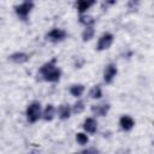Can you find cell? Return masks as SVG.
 Wrapping results in <instances>:
<instances>
[{
    "mask_svg": "<svg viewBox=\"0 0 154 154\" xmlns=\"http://www.w3.org/2000/svg\"><path fill=\"white\" fill-rule=\"evenodd\" d=\"M57 58H52L51 60L46 61L38 67L37 75L41 77L42 81L48 83H58L61 78V70L58 66Z\"/></svg>",
    "mask_w": 154,
    "mask_h": 154,
    "instance_id": "6da1fadb",
    "label": "cell"
},
{
    "mask_svg": "<svg viewBox=\"0 0 154 154\" xmlns=\"http://www.w3.org/2000/svg\"><path fill=\"white\" fill-rule=\"evenodd\" d=\"M42 111L43 109H42L40 101H37V100L31 101L26 106V109H25V118H26L28 123H30V124L37 123L42 118Z\"/></svg>",
    "mask_w": 154,
    "mask_h": 154,
    "instance_id": "7a4b0ae2",
    "label": "cell"
},
{
    "mask_svg": "<svg viewBox=\"0 0 154 154\" xmlns=\"http://www.w3.org/2000/svg\"><path fill=\"white\" fill-rule=\"evenodd\" d=\"M13 10H14L16 16H17L20 20L25 22V20H28V18H29L31 11L34 10V1H32V0H24L22 4L14 6Z\"/></svg>",
    "mask_w": 154,
    "mask_h": 154,
    "instance_id": "3957f363",
    "label": "cell"
},
{
    "mask_svg": "<svg viewBox=\"0 0 154 154\" xmlns=\"http://www.w3.org/2000/svg\"><path fill=\"white\" fill-rule=\"evenodd\" d=\"M66 37H67V32L61 28H53L45 35L46 41H48L51 43H59V42L64 41Z\"/></svg>",
    "mask_w": 154,
    "mask_h": 154,
    "instance_id": "277c9868",
    "label": "cell"
},
{
    "mask_svg": "<svg viewBox=\"0 0 154 154\" xmlns=\"http://www.w3.org/2000/svg\"><path fill=\"white\" fill-rule=\"evenodd\" d=\"M113 41H114V36L113 34L111 32H103L99 40H97V43H96V51L97 52H102V51H107L112 45H113Z\"/></svg>",
    "mask_w": 154,
    "mask_h": 154,
    "instance_id": "5b68a950",
    "label": "cell"
},
{
    "mask_svg": "<svg viewBox=\"0 0 154 154\" xmlns=\"http://www.w3.org/2000/svg\"><path fill=\"white\" fill-rule=\"evenodd\" d=\"M118 75V67L114 63H109L105 66L103 69V73H102V79H103V83L106 84H111L113 83L114 78L117 77Z\"/></svg>",
    "mask_w": 154,
    "mask_h": 154,
    "instance_id": "8992f818",
    "label": "cell"
},
{
    "mask_svg": "<svg viewBox=\"0 0 154 154\" xmlns=\"http://www.w3.org/2000/svg\"><path fill=\"white\" fill-rule=\"evenodd\" d=\"M109 109H111V105L108 102H101V103H95L90 106V111L95 117H106Z\"/></svg>",
    "mask_w": 154,
    "mask_h": 154,
    "instance_id": "52a82bcc",
    "label": "cell"
},
{
    "mask_svg": "<svg viewBox=\"0 0 154 154\" xmlns=\"http://www.w3.org/2000/svg\"><path fill=\"white\" fill-rule=\"evenodd\" d=\"M119 128L123 130V131H131L134 128H135V119L129 116V114H123L120 118H119Z\"/></svg>",
    "mask_w": 154,
    "mask_h": 154,
    "instance_id": "ba28073f",
    "label": "cell"
},
{
    "mask_svg": "<svg viewBox=\"0 0 154 154\" xmlns=\"http://www.w3.org/2000/svg\"><path fill=\"white\" fill-rule=\"evenodd\" d=\"M29 59H30V54H28L25 52H14V53L8 55V60L13 64H17V65L25 64L29 61Z\"/></svg>",
    "mask_w": 154,
    "mask_h": 154,
    "instance_id": "9c48e42d",
    "label": "cell"
},
{
    "mask_svg": "<svg viewBox=\"0 0 154 154\" xmlns=\"http://www.w3.org/2000/svg\"><path fill=\"white\" fill-rule=\"evenodd\" d=\"M82 128L88 135H94L97 131V120L94 117H88L84 119Z\"/></svg>",
    "mask_w": 154,
    "mask_h": 154,
    "instance_id": "30bf717a",
    "label": "cell"
},
{
    "mask_svg": "<svg viewBox=\"0 0 154 154\" xmlns=\"http://www.w3.org/2000/svg\"><path fill=\"white\" fill-rule=\"evenodd\" d=\"M71 113H72V106H70L69 103H61L57 108V114L60 120H67L71 117Z\"/></svg>",
    "mask_w": 154,
    "mask_h": 154,
    "instance_id": "8fae6325",
    "label": "cell"
},
{
    "mask_svg": "<svg viewBox=\"0 0 154 154\" xmlns=\"http://www.w3.org/2000/svg\"><path fill=\"white\" fill-rule=\"evenodd\" d=\"M97 2V0H76V8H77V12L79 14H83V13H87V11L93 7L95 4Z\"/></svg>",
    "mask_w": 154,
    "mask_h": 154,
    "instance_id": "7c38bea8",
    "label": "cell"
},
{
    "mask_svg": "<svg viewBox=\"0 0 154 154\" xmlns=\"http://www.w3.org/2000/svg\"><path fill=\"white\" fill-rule=\"evenodd\" d=\"M57 116V108L53 103H48L42 111V119L45 122H52Z\"/></svg>",
    "mask_w": 154,
    "mask_h": 154,
    "instance_id": "4fadbf2b",
    "label": "cell"
},
{
    "mask_svg": "<svg viewBox=\"0 0 154 154\" xmlns=\"http://www.w3.org/2000/svg\"><path fill=\"white\" fill-rule=\"evenodd\" d=\"M84 91H85V87H84V84H81V83H75V84L70 85V88H69L70 95L76 99H79L84 94Z\"/></svg>",
    "mask_w": 154,
    "mask_h": 154,
    "instance_id": "5bb4252c",
    "label": "cell"
},
{
    "mask_svg": "<svg viewBox=\"0 0 154 154\" xmlns=\"http://www.w3.org/2000/svg\"><path fill=\"white\" fill-rule=\"evenodd\" d=\"M94 36H95V28H94V25L84 26V29H83V31H82V35H81L82 41H83V42H88V41H90L91 38H94Z\"/></svg>",
    "mask_w": 154,
    "mask_h": 154,
    "instance_id": "9a60e30c",
    "label": "cell"
},
{
    "mask_svg": "<svg viewBox=\"0 0 154 154\" xmlns=\"http://www.w3.org/2000/svg\"><path fill=\"white\" fill-rule=\"evenodd\" d=\"M88 96L93 100H100L102 97V88L100 84H95L89 89Z\"/></svg>",
    "mask_w": 154,
    "mask_h": 154,
    "instance_id": "2e32d148",
    "label": "cell"
},
{
    "mask_svg": "<svg viewBox=\"0 0 154 154\" xmlns=\"http://www.w3.org/2000/svg\"><path fill=\"white\" fill-rule=\"evenodd\" d=\"M78 22L79 24H82L83 26H89V25H94L95 24V19L93 16L88 14V13H83V14H79L78 17Z\"/></svg>",
    "mask_w": 154,
    "mask_h": 154,
    "instance_id": "e0dca14e",
    "label": "cell"
},
{
    "mask_svg": "<svg viewBox=\"0 0 154 154\" xmlns=\"http://www.w3.org/2000/svg\"><path fill=\"white\" fill-rule=\"evenodd\" d=\"M84 109H85V102L83 100H77L72 105V113L75 114H81L82 112H84Z\"/></svg>",
    "mask_w": 154,
    "mask_h": 154,
    "instance_id": "ac0fdd59",
    "label": "cell"
},
{
    "mask_svg": "<svg viewBox=\"0 0 154 154\" xmlns=\"http://www.w3.org/2000/svg\"><path fill=\"white\" fill-rule=\"evenodd\" d=\"M76 142L79 144V146H87L88 144V142H89V137H88V135H87V132L85 131H83V132H77L76 134Z\"/></svg>",
    "mask_w": 154,
    "mask_h": 154,
    "instance_id": "d6986e66",
    "label": "cell"
},
{
    "mask_svg": "<svg viewBox=\"0 0 154 154\" xmlns=\"http://www.w3.org/2000/svg\"><path fill=\"white\" fill-rule=\"evenodd\" d=\"M117 1L118 0H102V2H101V10H103V11L108 10L109 7L114 6L117 4Z\"/></svg>",
    "mask_w": 154,
    "mask_h": 154,
    "instance_id": "ffe728a7",
    "label": "cell"
},
{
    "mask_svg": "<svg viewBox=\"0 0 154 154\" xmlns=\"http://www.w3.org/2000/svg\"><path fill=\"white\" fill-rule=\"evenodd\" d=\"M141 0H128V7L130 10H136L140 5Z\"/></svg>",
    "mask_w": 154,
    "mask_h": 154,
    "instance_id": "44dd1931",
    "label": "cell"
},
{
    "mask_svg": "<svg viewBox=\"0 0 154 154\" xmlns=\"http://www.w3.org/2000/svg\"><path fill=\"white\" fill-rule=\"evenodd\" d=\"M83 153H97V149L95 148H87L83 150Z\"/></svg>",
    "mask_w": 154,
    "mask_h": 154,
    "instance_id": "7402d4cb",
    "label": "cell"
}]
</instances>
